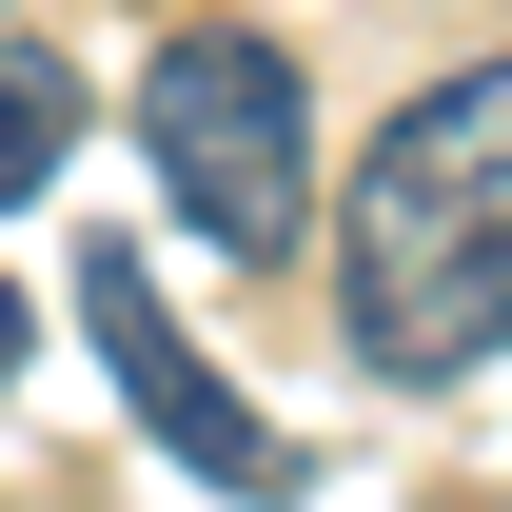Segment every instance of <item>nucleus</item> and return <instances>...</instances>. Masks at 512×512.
Here are the masks:
<instances>
[{
  "label": "nucleus",
  "mask_w": 512,
  "mask_h": 512,
  "mask_svg": "<svg viewBox=\"0 0 512 512\" xmlns=\"http://www.w3.org/2000/svg\"><path fill=\"white\" fill-rule=\"evenodd\" d=\"M335 316L375 375H493L512 355V60L414 79L335 197Z\"/></svg>",
  "instance_id": "obj_1"
},
{
  "label": "nucleus",
  "mask_w": 512,
  "mask_h": 512,
  "mask_svg": "<svg viewBox=\"0 0 512 512\" xmlns=\"http://www.w3.org/2000/svg\"><path fill=\"white\" fill-rule=\"evenodd\" d=\"M138 158H158V217L217 276H256V256H296V217H316V79L276 60L256 20H178L138 60Z\"/></svg>",
  "instance_id": "obj_2"
},
{
  "label": "nucleus",
  "mask_w": 512,
  "mask_h": 512,
  "mask_svg": "<svg viewBox=\"0 0 512 512\" xmlns=\"http://www.w3.org/2000/svg\"><path fill=\"white\" fill-rule=\"evenodd\" d=\"M79 316H99V355H119V394L158 414V453H178V473H217V493H296V453L197 375V335L158 316V276H138V256H79Z\"/></svg>",
  "instance_id": "obj_3"
},
{
  "label": "nucleus",
  "mask_w": 512,
  "mask_h": 512,
  "mask_svg": "<svg viewBox=\"0 0 512 512\" xmlns=\"http://www.w3.org/2000/svg\"><path fill=\"white\" fill-rule=\"evenodd\" d=\"M60 158H79V60L60 40H0V217L60 197Z\"/></svg>",
  "instance_id": "obj_4"
},
{
  "label": "nucleus",
  "mask_w": 512,
  "mask_h": 512,
  "mask_svg": "<svg viewBox=\"0 0 512 512\" xmlns=\"http://www.w3.org/2000/svg\"><path fill=\"white\" fill-rule=\"evenodd\" d=\"M20 335H40V316H20V296H0V375H20Z\"/></svg>",
  "instance_id": "obj_5"
}]
</instances>
